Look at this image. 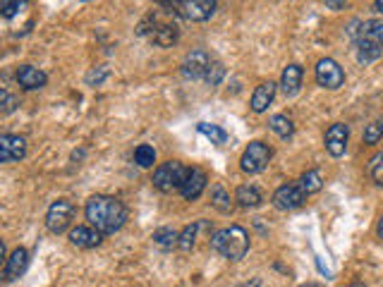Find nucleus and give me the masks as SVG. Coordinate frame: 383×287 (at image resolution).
Listing matches in <instances>:
<instances>
[{
  "instance_id": "1",
  "label": "nucleus",
  "mask_w": 383,
  "mask_h": 287,
  "mask_svg": "<svg viewBox=\"0 0 383 287\" xmlns=\"http://www.w3.org/2000/svg\"><path fill=\"white\" fill-rule=\"evenodd\" d=\"M84 216L93 230H98L101 235H113L127 221V209H125L120 199L108 197V194H96L86 201Z\"/></svg>"
},
{
  "instance_id": "2",
  "label": "nucleus",
  "mask_w": 383,
  "mask_h": 287,
  "mask_svg": "<svg viewBox=\"0 0 383 287\" xmlns=\"http://www.w3.org/2000/svg\"><path fill=\"white\" fill-rule=\"evenodd\" d=\"M211 249L228 261H242L249 252V235L242 226L223 228L211 237Z\"/></svg>"
},
{
  "instance_id": "3",
  "label": "nucleus",
  "mask_w": 383,
  "mask_h": 287,
  "mask_svg": "<svg viewBox=\"0 0 383 287\" xmlns=\"http://www.w3.org/2000/svg\"><path fill=\"white\" fill-rule=\"evenodd\" d=\"M187 172H190V168L182 165L180 160H166V163H161L159 168H156L154 172V187L159 192H163V194H171V192L178 189L185 184V177Z\"/></svg>"
},
{
  "instance_id": "4",
  "label": "nucleus",
  "mask_w": 383,
  "mask_h": 287,
  "mask_svg": "<svg viewBox=\"0 0 383 287\" xmlns=\"http://www.w3.org/2000/svg\"><path fill=\"white\" fill-rule=\"evenodd\" d=\"M271 156H273V151L263 141H249V146L244 148V153L240 158L242 172H249V175L263 172L268 168V163H271Z\"/></svg>"
},
{
  "instance_id": "5",
  "label": "nucleus",
  "mask_w": 383,
  "mask_h": 287,
  "mask_svg": "<svg viewBox=\"0 0 383 287\" xmlns=\"http://www.w3.org/2000/svg\"><path fill=\"white\" fill-rule=\"evenodd\" d=\"M72 218H74V206L67 199H58L48 206L46 211V228L51 230L53 235H62L67 228L72 226Z\"/></svg>"
},
{
  "instance_id": "6",
  "label": "nucleus",
  "mask_w": 383,
  "mask_h": 287,
  "mask_svg": "<svg viewBox=\"0 0 383 287\" xmlns=\"http://www.w3.org/2000/svg\"><path fill=\"white\" fill-rule=\"evenodd\" d=\"M314 77L321 89L336 91L345 84V70L333 58H321L314 67Z\"/></svg>"
},
{
  "instance_id": "7",
  "label": "nucleus",
  "mask_w": 383,
  "mask_h": 287,
  "mask_svg": "<svg viewBox=\"0 0 383 287\" xmlns=\"http://www.w3.org/2000/svg\"><path fill=\"white\" fill-rule=\"evenodd\" d=\"M213 60L209 51H204V48H194L185 55V60H182V74H185L187 79H206V74L213 67Z\"/></svg>"
},
{
  "instance_id": "8",
  "label": "nucleus",
  "mask_w": 383,
  "mask_h": 287,
  "mask_svg": "<svg viewBox=\"0 0 383 287\" xmlns=\"http://www.w3.org/2000/svg\"><path fill=\"white\" fill-rule=\"evenodd\" d=\"M175 8H178V15L185 17L187 22H206L213 17L218 3L216 0H180V3H175Z\"/></svg>"
},
{
  "instance_id": "9",
  "label": "nucleus",
  "mask_w": 383,
  "mask_h": 287,
  "mask_svg": "<svg viewBox=\"0 0 383 287\" xmlns=\"http://www.w3.org/2000/svg\"><path fill=\"white\" fill-rule=\"evenodd\" d=\"M304 201H307V194L299 184H282L271 197V204L278 211H295L299 209V206H304Z\"/></svg>"
},
{
  "instance_id": "10",
  "label": "nucleus",
  "mask_w": 383,
  "mask_h": 287,
  "mask_svg": "<svg viewBox=\"0 0 383 287\" xmlns=\"http://www.w3.org/2000/svg\"><path fill=\"white\" fill-rule=\"evenodd\" d=\"M29 252L24 247L12 249V254L5 257V266H3V280L5 283H12V280L22 278L29 268Z\"/></svg>"
},
{
  "instance_id": "11",
  "label": "nucleus",
  "mask_w": 383,
  "mask_h": 287,
  "mask_svg": "<svg viewBox=\"0 0 383 287\" xmlns=\"http://www.w3.org/2000/svg\"><path fill=\"white\" fill-rule=\"evenodd\" d=\"M27 156V139L20 134L0 136V163H15Z\"/></svg>"
},
{
  "instance_id": "12",
  "label": "nucleus",
  "mask_w": 383,
  "mask_h": 287,
  "mask_svg": "<svg viewBox=\"0 0 383 287\" xmlns=\"http://www.w3.org/2000/svg\"><path fill=\"white\" fill-rule=\"evenodd\" d=\"M348 136H350V127L345 122H336L328 127V132H326V151H328L333 158H341L348 151Z\"/></svg>"
},
{
  "instance_id": "13",
  "label": "nucleus",
  "mask_w": 383,
  "mask_h": 287,
  "mask_svg": "<svg viewBox=\"0 0 383 287\" xmlns=\"http://www.w3.org/2000/svg\"><path fill=\"white\" fill-rule=\"evenodd\" d=\"M206 187H209L206 172L202 168H190V172H187V177H185V184L180 187V194L185 201H197V199L204 194Z\"/></svg>"
},
{
  "instance_id": "14",
  "label": "nucleus",
  "mask_w": 383,
  "mask_h": 287,
  "mask_svg": "<svg viewBox=\"0 0 383 287\" xmlns=\"http://www.w3.org/2000/svg\"><path fill=\"white\" fill-rule=\"evenodd\" d=\"M17 84H20L24 91L43 89V86L48 84V74L34 65H20V70H17Z\"/></svg>"
},
{
  "instance_id": "15",
  "label": "nucleus",
  "mask_w": 383,
  "mask_h": 287,
  "mask_svg": "<svg viewBox=\"0 0 383 287\" xmlns=\"http://www.w3.org/2000/svg\"><path fill=\"white\" fill-rule=\"evenodd\" d=\"M101 237L103 235L98 233V230H93L91 226H77L70 230V242H72V247H77V249L98 247L101 245Z\"/></svg>"
},
{
  "instance_id": "16",
  "label": "nucleus",
  "mask_w": 383,
  "mask_h": 287,
  "mask_svg": "<svg viewBox=\"0 0 383 287\" xmlns=\"http://www.w3.org/2000/svg\"><path fill=\"white\" fill-rule=\"evenodd\" d=\"M302 77H304V70L299 65H287L285 70L280 74V89L285 96H295L299 89H302Z\"/></svg>"
},
{
  "instance_id": "17",
  "label": "nucleus",
  "mask_w": 383,
  "mask_h": 287,
  "mask_svg": "<svg viewBox=\"0 0 383 287\" xmlns=\"http://www.w3.org/2000/svg\"><path fill=\"white\" fill-rule=\"evenodd\" d=\"M275 89H278V84H273V82H263V84L256 86L254 93H252V103H249L254 113H263V110H266L268 105L273 103Z\"/></svg>"
},
{
  "instance_id": "18",
  "label": "nucleus",
  "mask_w": 383,
  "mask_h": 287,
  "mask_svg": "<svg viewBox=\"0 0 383 287\" xmlns=\"http://www.w3.org/2000/svg\"><path fill=\"white\" fill-rule=\"evenodd\" d=\"M374 43V46L383 48V20H364L360 24V36L355 43Z\"/></svg>"
},
{
  "instance_id": "19",
  "label": "nucleus",
  "mask_w": 383,
  "mask_h": 287,
  "mask_svg": "<svg viewBox=\"0 0 383 287\" xmlns=\"http://www.w3.org/2000/svg\"><path fill=\"white\" fill-rule=\"evenodd\" d=\"M235 201L240 204L242 209H256V206L263 204V197L254 184H242V187H237V192H235Z\"/></svg>"
},
{
  "instance_id": "20",
  "label": "nucleus",
  "mask_w": 383,
  "mask_h": 287,
  "mask_svg": "<svg viewBox=\"0 0 383 287\" xmlns=\"http://www.w3.org/2000/svg\"><path fill=\"white\" fill-rule=\"evenodd\" d=\"M178 27L175 24H154V31H152V41L156 46L161 48H168L178 41Z\"/></svg>"
},
{
  "instance_id": "21",
  "label": "nucleus",
  "mask_w": 383,
  "mask_h": 287,
  "mask_svg": "<svg viewBox=\"0 0 383 287\" xmlns=\"http://www.w3.org/2000/svg\"><path fill=\"white\" fill-rule=\"evenodd\" d=\"M202 228H206V223L197 221V223H192V226H187L185 230H180L178 247L182 249V252H192L194 245H197V235H199V230H202Z\"/></svg>"
},
{
  "instance_id": "22",
  "label": "nucleus",
  "mask_w": 383,
  "mask_h": 287,
  "mask_svg": "<svg viewBox=\"0 0 383 287\" xmlns=\"http://www.w3.org/2000/svg\"><path fill=\"white\" fill-rule=\"evenodd\" d=\"M154 245L156 247H161V249H173V247H178V242H180V233L178 230H173V228H159L154 233Z\"/></svg>"
},
{
  "instance_id": "23",
  "label": "nucleus",
  "mask_w": 383,
  "mask_h": 287,
  "mask_svg": "<svg viewBox=\"0 0 383 287\" xmlns=\"http://www.w3.org/2000/svg\"><path fill=\"white\" fill-rule=\"evenodd\" d=\"M299 187H302V192L307 197L309 194H316V192H321L324 187V180H321V172L319 170H307L302 177H299Z\"/></svg>"
},
{
  "instance_id": "24",
  "label": "nucleus",
  "mask_w": 383,
  "mask_h": 287,
  "mask_svg": "<svg viewBox=\"0 0 383 287\" xmlns=\"http://www.w3.org/2000/svg\"><path fill=\"white\" fill-rule=\"evenodd\" d=\"M197 132L204 134L206 139H211V144H218V146L228 141V132H225L223 127H218V124H211V122H199Z\"/></svg>"
},
{
  "instance_id": "25",
  "label": "nucleus",
  "mask_w": 383,
  "mask_h": 287,
  "mask_svg": "<svg viewBox=\"0 0 383 287\" xmlns=\"http://www.w3.org/2000/svg\"><path fill=\"white\" fill-rule=\"evenodd\" d=\"M211 206L216 211H221V213H230V211H232L230 194L223 189L221 184H213V189H211Z\"/></svg>"
},
{
  "instance_id": "26",
  "label": "nucleus",
  "mask_w": 383,
  "mask_h": 287,
  "mask_svg": "<svg viewBox=\"0 0 383 287\" xmlns=\"http://www.w3.org/2000/svg\"><path fill=\"white\" fill-rule=\"evenodd\" d=\"M381 55H383V48L381 46H374V43H364V41L357 43V60H360L362 65H369V62L379 60Z\"/></svg>"
},
{
  "instance_id": "27",
  "label": "nucleus",
  "mask_w": 383,
  "mask_h": 287,
  "mask_svg": "<svg viewBox=\"0 0 383 287\" xmlns=\"http://www.w3.org/2000/svg\"><path fill=\"white\" fill-rule=\"evenodd\" d=\"M268 127H271L280 139H287V136H292L295 132V124L287 115H273L271 120H268Z\"/></svg>"
},
{
  "instance_id": "28",
  "label": "nucleus",
  "mask_w": 383,
  "mask_h": 287,
  "mask_svg": "<svg viewBox=\"0 0 383 287\" xmlns=\"http://www.w3.org/2000/svg\"><path fill=\"white\" fill-rule=\"evenodd\" d=\"M135 163L139 165V168H154V163H156V148L149 146V144H142V146H137Z\"/></svg>"
},
{
  "instance_id": "29",
  "label": "nucleus",
  "mask_w": 383,
  "mask_h": 287,
  "mask_svg": "<svg viewBox=\"0 0 383 287\" xmlns=\"http://www.w3.org/2000/svg\"><path fill=\"white\" fill-rule=\"evenodd\" d=\"M381 139H383V115L364 127V144H372L374 146V144H379Z\"/></svg>"
},
{
  "instance_id": "30",
  "label": "nucleus",
  "mask_w": 383,
  "mask_h": 287,
  "mask_svg": "<svg viewBox=\"0 0 383 287\" xmlns=\"http://www.w3.org/2000/svg\"><path fill=\"white\" fill-rule=\"evenodd\" d=\"M369 175H372V180L376 184L383 187V148L369 158Z\"/></svg>"
},
{
  "instance_id": "31",
  "label": "nucleus",
  "mask_w": 383,
  "mask_h": 287,
  "mask_svg": "<svg viewBox=\"0 0 383 287\" xmlns=\"http://www.w3.org/2000/svg\"><path fill=\"white\" fill-rule=\"evenodd\" d=\"M27 8V3H20V0H15V3H0V15L5 17V20H10V17H15L17 12H22Z\"/></svg>"
},
{
  "instance_id": "32",
  "label": "nucleus",
  "mask_w": 383,
  "mask_h": 287,
  "mask_svg": "<svg viewBox=\"0 0 383 287\" xmlns=\"http://www.w3.org/2000/svg\"><path fill=\"white\" fill-rule=\"evenodd\" d=\"M223 74H225V67L221 65V62H213V67L209 70V74H206V82H209L211 86H218L223 79Z\"/></svg>"
},
{
  "instance_id": "33",
  "label": "nucleus",
  "mask_w": 383,
  "mask_h": 287,
  "mask_svg": "<svg viewBox=\"0 0 383 287\" xmlns=\"http://www.w3.org/2000/svg\"><path fill=\"white\" fill-rule=\"evenodd\" d=\"M105 77H108V67L101 65V67H98V70H91L89 74H86V84H93V82L101 84Z\"/></svg>"
},
{
  "instance_id": "34",
  "label": "nucleus",
  "mask_w": 383,
  "mask_h": 287,
  "mask_svg": "<svg viewBox=\"0 0 383 287\" xmlns=\"http://www.w3.org/2000/svg\"><path fill=\"white\" fill-rule=\"evenodd\" d=\"M15 108H17V98L10 96L8 91H3V113L8 115V113H12Z\"/></svg>"
},
{
  "instance_id": "35",
  "label": "nucleus",
  "mask_w": 383,
  "mask_h": 287,
  "mask_svg": "<svg viewBox=\"0 0 383 287\" xmlns=\"http://www.w3.org/2000/svg\"><path fill=\"white\" fill-rule=\"evenodd\" d=\"M326 8H331V10H345V8H348V3H338V0H326Z\"/></svg>"
},
{
  "instance_id": "36",
  "label": "nucleus",
  "mask_w": 383,
  "mask_h": 287,
  "mask_svg": "<svg viewBox=\"0 0 383 287\" xmlns=\"http://www.w3.org/2000/svg\"><path fill=\"white\" fill-rule=\"evenodd\" d=\"M376 235H379L381 240H383V216L379 218V226H376Z\"/></svg>"
},
{
  "instance_id": "37",
  "label": "nucleus",
  "mask_w": 383,
  "mask_h": 287,
  "mask_svg": "<svg viewBox=\"0 0 383 287\" xmlns=\"http://www.w3.org/2000/svg\"><path fill=\"white\" fill-rule=\"evenodd\" d=\"M374 10L379 12V15H383V0H376V3H374Z\"/></svg>"
},
{
  "instance_id": "38",
  "label": "nucleus",
  "mask_w": 383,
  "mask_h": 287,
  "mask_svg": "<svg viewBox=\"0 0 383 287\" xmlns=\"http://www.w3.org/2000/svg\"><path fill=\"white\" fill-rule=\"evenodd\" d=\"M348 287H364L362 283H353V285H348Z\"/></svg>"
},
{
  "instance_id": "39",
  "label": "nucleus",
  "mask_w": 383,
  "mask_h": 287,
  "mask_svg": "<svg viewBox=\"0 0 383 287\" xmlns=\"http://www.w3.org/2000/svg\"><path fill=\"white\" fill-rule=\"evenodd\" d=\"M304 287H321V285H314V283H311V285H304Z\"/></svg>"
}]
</instances>
